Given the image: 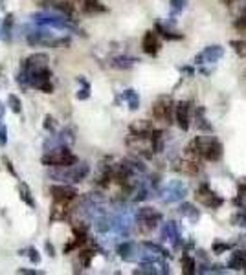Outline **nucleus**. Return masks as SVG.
I'll return each instance as SVG.
<instances>
[{
	"mask_svg": "<svg viewBox=\"0 0 246 275\" xmlns=\"http://www.w3.org/2000/svg\"><path fill=\"white\" fill-rule=\"evenodd\" d=\"M77 259H79V264L83 268H88L92 263V259H94V252H92V250H81Z\"/></svg>",
	"mask_w": 246,
	"mask_h": 275,
	"instance_id": "nucleus-25",
	"label": "nucleus"
},
{
	"mask_svg": "<svg viewBox=\"0 0 246 275\" xmlns=\"http://www.w3.org/2000/svg\"><path fill=\"white\" fill-rule=\"evenodd\" d=\"M134 62H136V59H131V57H118V59H114V66H118V68H131Z\"/></svg>",
	"mask_w": 246,
	"mask_h": 275,
	"instance_id": "nucleus-29",
	"label": "nucleus"
},
{
	"mask_svg": "<svg viewBox=\"0 0 246 275\" xmlns=\"http://www.w3.org/2000/svg\"><path fill=\"white\" fill-rule=\"evenodd\" d=\"M223 2H226V4H230V2H234V0H223Z\"/></svg>",
	"mask_w": 246,
	"mask_h": 275,
	"instance_id": "nucleus-39",
	"label": "nucleus"
},
{
	"mask_svg": "<svg viewBox=\"0 0 246 275\" xmlns=\"http://www.w3.org/2000/svg\"><path fill=\"white\" fill-rule=\"evenodd\" d=\"M175 121L180 127V130H189V121H191V103L178 101L175 105Z\"/></svg>",
	"mask_w": 246,
	"mask_h": 275,
	"instance_id": "nucleus-11",
	"label": "nucleus"
},
{
	"mask_svg": "<svg viewBox=\"0 0 246 275\" xmlns=\"http://www.w3.org/2000/svg\"><path fill=\"white\" fill-rule=\"evenodd\" d=\"M153 116H155L156 121L173 123V119H175V103H173L171 97H166V96L158 97V99L153 103Z\"/></svg>",
	"mask_w": 246,
	"mask_h": 275,
	"instance_id": "nucleus-5",
	"label": "nucleus"
},
{
	"mask_svg": "<svg viewBox=\"0 0 246 275\" xmlns=\"http://www.w3.org/2000/svg\"><path fill=\"white\" fill-rule=\"evenodd\" d=\"M50 195H52L53 202L68 204L77 197V189L72 186H64V184H61V186H50Z\"/></svg>",
	"mask_w": 246,
	"mask_h": 275,
	"instance_id": "nucleus-12",
	"label": "nucleus"
},
{
	"mask_svg": "<svg viewBox=\"0 0 246 275\" xmlns=\"http://www.w3.org/2000/svg\"><path fill=\"white\" fill-rule=\"evenodd\" d=\"M223 57H224L223 46H219V44L206 46L201 53L195 55V64H199V66H204V64H215V62H219Z\"/></svg>",
	"mask_w": 246,
	"mask_h": 275,
	"instance_id": "nucleus-8",
	"label": "nucleus"
},
{
	"mask_svg": "<svg viewBox=\"0 0 246 275\" xmlns=\"http://www.w3.org/2000/svg\"><path fill=\"white\" fill-rule=\"evenodd\" d=\"M230 270L234 272H245L246 274V252L245 250H235L228 259V264H226Z\"/></svg>",
	"mask_w": 246,
	"mask_h": 275,
	"instance_id": "nucleus-14",
	"label": "nucleus"
},
{
	"mask_svg": "<svg viewBox=\"0 0 246 275\" xmlns=\"http://www.w3.org/2000/svg\"><path fill=\"white\" fill-rule=\"evenodd\" d=\"M17 274H22V275H39L40 272H37V270H17Z\"/></svg>",
	"mask_w": 246,
	"mask_h": 275,
	"instance_id": "nucleus-34",
	"label": "nucleus"
},
{
	"mask_svg": "<svg viewBox=\"0 0 246 275\" xmlns=\"http://www.w3.org/2000/svg\"><path fill=\"white\" fill-rule=\"evenodd\" d=\"M121 99L127 103V107L131 108V110H138L140 108V96H138V92L136 90H125L123 94H121Z\"/></svg>",
	"mask_w": 246,
	"mask_h": 275,
	"instance_id": "nucleus-17",
	"label": "nucleus"
},
{
	"mask_svg": "<svg viewBox=\"0 0 246 275\" xmlns=\"http://www.w3.org/2000/svg\"><path fill=\"white\" fill-rule=\"evenodd\" d=\"M232 248H234V244H230V242L215 241L212 244V252L215 253V255H223V253H226L228 250H232Z\"/></svg>",
	"mask_w": 246,
	"mask_h": 275,
	"instance_id": "nucleus-24",
	"label": "nucleus"
},
{
	"mask_svg": "<svg viewBox=\"0 0 246 275\" xmlns=\"http://www.w3.org/2000/svg\"><path fill=\"white\" fill-rule=\"evenodd\" d=\"M162 44H160V39H158V33L156 31H147L143 35L142 39V50L147 53V55H156L160 51Z\"/></svg>",
	"mask_w": 246,
	"mask_h": 275,
	"instance_id": "nucleus-13",
	"label": "nucleus"
},
{
	"mask_svg": "<svg viewBox=\"0 0 246 275\" xmlns=\"http://www.w3.org/2000/svg\"><path fill=\"white\" fill-rule=\"evenodd\" d=\"M83 11L90 13V15L92 13L96 15V13H105L107 7H105L99 0H83Z\"/></svg>",
	"mask_w": 246,
	"mask_h": 275,
	"instance_id": "nucleus-21",
	"label": "nucleus"
},
{
	"mask_svg": "<svg viewBox=\"0 0 246 275\" xmlns=\"http://www.w3.org/2000/svg\"><path fill=\"white\" fill-rule=\"evenodd\" d=\"M118 255L125 263H136V261L142 259V244H136V242L131 241L123 242V244L118 246Z\"/></svg>",
	"mask_w": 246,
	"mask_h": 275,
	"instance_id": "nucleus-10",
	"label": "nucleus"
},
{
	"mask_svg": "<svg viewBox=\"0 0 246 275\" xmlns=\"http://www.w3.org/2000/svg\"><path fill=\"white\" fill-rule=\"evenodd\" d=\"M180 72H182V73H188V75H193V68H186V66H182V68H180Z\"/></svg>",
	"mask_w": 246,
	"mask_h": 275,
	"instance_id": "nucleus-36",
	"label": "nucleus"
},
{
	"mask_svg": "<svg viewBox=\"0 0 246 275\" xmlns=\"http://www.w3.org/2000/svg\"><path fill=\"white\" fill-rule=\"evenodd\" d=\"M44 129L53 132L55 130V123H53V118L52 116H44Z\"/></svg>",
	"mask_w": 246,
	"mask_h": 275,
	"instance_id": "nucleus-32",
	"label": "nucleus"
},
{
	"mask_svg": "<svg viewBox=\"0 0 246 275\" xmlns=\"http://www.w3.org/2000/svg\"><path fill=\"white\" fill-rule=\"evenodd\" d=\"M156 33L158 35H162L164 39H167V40H180L182 39V35H178V33H173V31H169L167 28H164L162 24H156Z\"/></svg>",
	"mask_w": 246,
	"mask_h": 275,
	"instance_id": "nucleus-23",
	"label": "nucleus"
},
{
	"mask_svg": "<svg viewBox=\"0 0 246 275\" xmlns=\"http://www.w3.org/2000/svg\"><path fill=\"white\" fill-rule=\"evenodd\" d=\"M2 118H4V105L0 101V125H2Z\"/></svg>",
	"mask_w": 246,
	"mask_h": 275,
	"instance_id": "nucleus-37",
	"label": "nucleus"
},
{
	"mask_svg": "<svg viewBox=\"0 0 246 275\" xmlns=\"http://www.w3.org/2000/svg\"><path fill=\"white\" fill-rule=\"evenodd\" d=\"M77 162H79L77 156H75L66 145L50 149V151H46V154L42 156V163H44L46 167L64 169V167H72V165H75Z\"/></svg>",
	"mask_w": 246,
	"mask_h": 275,
	"instance_id": "nucleus-1",
	"label": "nucleus"
},
{
	"mask_svg": "<svg viewBox=\"0 0 246 275\" xmlns=\"http://www.w3.org/2000/svg\"><path fill=\"white\" fill-rule=\"evenodd\" d=\"M243 15H246V0H245V6H243Z\"/></svg>",
	"mask_w": 246,
	"mask_h": 275,
	"instance_id": "nucleus-38",
	"label": "nucleus"
},
{
	"mask_svg": "<svg viewBox=\"0 0 246 275\" xmlns=\"http://www.w3.org/2000/svg\"><path fill=\"white\" fill-rule=\"evenodd\" d=\"M2 163H4V165H6V167H7V171H9V173H11L13 176H17V173H15V169H13L11 162H9V160H7L6 156H2Z\"/></svg>",
	"mask_w": 246,
	"mask_h": 275,
	"instance_id": "nucleus-33",
	"label": "nucleus"
},
{
	"mask_svg": "<svg viewBox=\"0 0 246 275\" xmlns=\"http://www.w3.org/2000/svg\"><path fill=\"white\" fill-rule=\"evenodd\" d=\"M81 83H83V88L77 92V99L83 101V99H88V96H90V84L86 83L85 79H81Z\"/></svg>",
	"mask_w": 246,
	"mask_h": 275,
	"instance_id": "nucleus-30",
	"label": "nucleus"
},
{
	"mask_svg": "<svg viewBox=\"0 0 246 275\" xmlns=\"http://www.w3.org/2000/svg\"><path fill=\"white\" fill-rule=\"evenodd\" d=\"M195 200L201 204V206L208 208V209H219L224 204V198L213 191L208 182H202L201 186L197 187V193H195Z\"/></svg>",
	"mask_w": 246,
	"mask_h": 275,
	"instance_id": "nucleus-3",
	"label": "nucleus"
},
{
	"mask_svg": "<svg viewBox=\"0 0 246 275\" xmlns=\"http://www.w3.org/2000/svg\"><path fill=\"white\" fill-rule=\"evenodd\" d=\"M46 252L50 253V257H53V255H55V248H53L52 242H46Z\"/></svg>",
	"mask_w": 246,
	"mask_h": 275,
	"instance_id": "nucleus-35",
	"label": "nucleus"
},
{
	"mask_svg": "<svg viewBox=\"0 0 246 275\" xmlns=\"http://www.w3.org/2000/svg\"><path fill=\"white\" fill-rule=\"evenodd\" d=\"M184 7H186V0H171V6H169V9H171V17L180 15Z\"/></svg>",
	"mask_w": 246,
	"mask_h": 275,
	"instance_id": "nucleus-28",
	"label": "nucleus"
},
{
	"mask_svg": "<svg viewBox=\"0 0 246 275\" xmlns=\"http://www.w3.org/2000/svg\"><path fill=\"white\" fill-rule=\"evenodd\" d=\"M153 123L151 121H136V123L131 125V132L132 134H140V136H151L153 134Z\"/></svg>",
	"mask_w": 246,
	"mask_h": 275,
	"instance_id": "nucleus-18",
	"label": "nucleus"
},
{
	"mask_svg": "<svg viewBox=\"0 0 246 275\" xmlns=\"http://www.w3.org/2000/svg\"><path fill=\"white\" fill-rule=\"evenodd\" d=\"M199 147H201L202 160L206 162H219L224 154V147L217 138H208V136H197Z\"/></svg>",
	"mask_w": 246,
	"mask_h": 275,
	"instance_id": "nucleus-2",
	"label": "nucleus"
},
{
	"mask_svg": "<svg viewBox=\"0 0 246 275\" xmlns=\"http://www.w3.org/2000/svg\"><path fill=\"white\" fill-rule=\"evenodd\" d=\"M7 107L11 108V112L20 114L22 112V101H20V97L15 96V94H9V96H7Z\"/></svg>",
	"mask_w": 246,
	"mask_h": 275,
	"instance_id": "nucleus-22",
	"label": "nucleus"
},
{
	"mask_svg": "<svg viewBox=\"0 0 246 275\" xmlns=\"http://www.w3.org/2000/svg\"><path fill=\"white\" fill-rule=\"evenodd\" d=\"M186 195H188V186L184 182H180V180H175V182L167 184L160 191V200L164 204L182 202L184 198H186Z\"/></svg>",
	"mask_w": 246,
	"mask_h": 275,
	"instance_id": "nucleus-6",
	"label": "nucleus"
},
{
	"mask_svg": "<svg viewBox=\"0 0 246 275\" xmlns=\"http://www.w3.org/2000/svg\"><path fill=\"white\" fill-rule=\"evenodd\" d=\"M7 143V129L4 125H0V147H6Z\"/></svg>",
	"mask_w": 246,
	"mask_h": 275,
	"instance_id": "nucleus-31",
	"label": "nucleus"
},
{
	"mask_svg": "<svg viewBox=\"0 0 246 275\" xmlns=\"http://www.w3.org/2000/svg\"><path fill=\"white\" fill-rule=\"evenodd\" d=\"M20 255H26V257L31 261L33 264H39L40 263V255H39V252L35 250V248H26V250H22V252H18Z\"/></svg>",
	"mask_w": 246,
	"mask_h": 275,
	"instance_id": "nucleus-27",
	"label": "nucleus"
},
{
	"mask_svg": "<svg viewBox=\"0 0 246 275\" xmlns=\"http://www.w3.org/2000/svg\"><path fill=\"white\" fill-rule=\"evenodd\" d=\"M17 189H18V197H20V200H22L28 208L35 209L37 204H35V198H33V195H31V189H29L28 184H26V182H18Z\"/></svg>",
	"mask_w": 246,
	"mask_h": 275,
	"instance_id": "nucleus-16",
	"label": "nucleus"
},
{
	"mask_svg": "<svg viewBox=\"0 0 246 275\" xmlns=\"http://www.w3.org/2000/svg\"><path fill=\"white\" fill-rule=\"evenodd\" d=\"M66 171H59V173H53V178H59L63 182H81L83 178H86L88 174V165L86 163H75L72 167H64Z\"/></svg>",
	"mask_w": 246,
	"mask_h": 275,
	"instance_id": "nucleus-7",
	"label": "nucleus"
},
{
	"mask_svg": "<svg viewBox=\"0 0 246 275\" xmlns=\"http://www.w3.org/2000/svg\"><path fill=\"white\" fill-rule=\"evenodd\" d=\"M162 241L171 242V246L175 250L182 246V233H180V228H178L175 220H169V222L162 226Z\"/></svg>",
	"mask_w": 246,
	"mask_h": 275,
	"instance_id": "nucleus-9",
	"label": "nucleus"
},
{
	"mask_svg": "<svg viewBox=\"0 0 246 275\" xmlns=\"http://www.w3.org/2000/svg\"><path fill=\"white\" fill-rule=\"evenodd\" d=\"M206 110L204 108H197V112H195V121H197V127H199V130L201 132H212V125L208 123V119H206Z\"/></svg>",
	"mask_w": 246,
	"mask_h": 275,
	"instance_id": "nucleus-20",
	"label": "nucleus"
},
{
	"mask_svg": "<svg viewBox=\"0 0 246 275\" xmlns=\"http://www.w3.org/2000/svg\"><path fill=\"white\" fill-rule=\"evenodd\" d=\"M182 274L184 275H195L197 274V261H195L188 252H184L182 255Z\"/></svg>",
	"mask_w": 246,
	"mask_h": 275,
	"instance_id": "nucleus-19",
	"label": "nucleus"
},
{
	"mask_svg": "<svg viewBox=\"0 0 246 275\" xmlns=\"http://www.w3.org/2000/svg\"><path fill=\"white\" fill-rule=\"evenodd\" d=\"M11 28H13V15L9 13L4 20V26H2V37L4 40H11Z\"/></svg>",
	"mask_w": 246,
	"mask_h": 275,
	"instance_id": "nucleus-26",
	"label": "nucleus"
},
{
	"mask_svg": "<svg viewBox=\"0 0 246 275\" xmlns=\"http://www.w3.org/2000/svg\"><path fill=\"white\" fill-rule=\"evenodd\" d=\"M178 213L182 215L184 219H188L191 224H197V222L201 220V209H197V206H195V204H189V202L180 204Z\"/></svg>",
	"mask_w": 246,
	"mask_h": 275,
	"instance_id": "nucleus-15",
	"label": "nucleus"
},
{
	"mask_svg": "<svg viewBox=\"0 0 246 275\" xmlns=\"http://www.w3.org/2000/svg\"><path fill=\"white\" fill-rule=\"evenodd\" d=\"M162 215L153 208H142L138 209L136 213V224L138 230L142 233H151L153 230H156V226L160 224Z\"/></svg>",
	"mask_w": 246,
	"mask_h": 275,
	"instance_id": "nucleus-4",
	"label": "nucleus"
}]
</instances>
